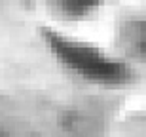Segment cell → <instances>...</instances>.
<instances>
[{"label":"cell","mask_w":146,"mask_h":137,"mask_svg":"<svg viewBox=\"0 0 146 137\" xmlns=\"http://www.w3.org/2000/svg\"><path fill=\"white\" fill-rule=\"evenodd\" d=\"M42 34L51 53L78 76L89 82L108 86L123 84L129 80V69L123 61L110 57L97 46L68 38L53 29H42Z\"/></svg>","instance_id":"obj_1"},{"label":"cell","mask_w":146,"mask_h":137,"mask_svg":"<svg viewBox=\"0 0 146 137\" xmlns=\"http://www.w3.org/2000/svg\"><path fill=\"white\" fill-rule=\"evenodd\" d=\"M49 8L66 19H84L103 6L104 0H46Z\"/></svg>","instance_id":"obj_2"}]
</instances>
